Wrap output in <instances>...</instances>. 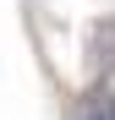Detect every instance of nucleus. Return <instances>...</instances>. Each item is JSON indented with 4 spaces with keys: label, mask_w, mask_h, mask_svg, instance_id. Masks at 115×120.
Wrapping results in <instances>:
<instances>
[{
    "label": "nucleus",
    "mask_w": 115,
    "mask_h": 120,
    "mask_svg": "<svg viewBox=\"0 0 115 120\" xmlns=\"http://www.w3.org/2000/svg\"><path fill=\"white\" fill-rule=\"evenodd\" d=\"M77 120H115V98H110V93H104V98H93Z\"/></svg>",
    "instance_id": "nucleus-2"
},
{
    "label": "nucleus",
    "mask_w": 115,
    "mask_h": 120,
    "mask_svg": "<svg viewBox=\"0 0 115 120\" xmlns=\"http://www.w3.org/2000/svg\"><path fill=\"white\" fill-rule=\"evenodd\" d=\"M93 76H115V22H99L93 27Z\"/></svg>",
    "instance_id": "nucleus-1"
}]
</instances>
